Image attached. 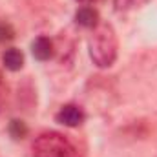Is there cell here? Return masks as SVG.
<instances>
[{"instance_id":"1","label":"cell","mask_w":157,"mask_h":157,"mask_svg":"<svg viewBox=\"0 0 157 157\" xmlns=\"http://www.w3.org/2000/svg\"><path fill=\"white\" fill-rule=\"evenodd\" d=\"M88 55L91 62L101 70H108L115 64L119 55V40L110 22H101L95 29H91L88 37Z\"/></svg>"},{"instance_id":"5","label":"cell","mask_w":157,"mask_h":157,"mask_svg":"<svg viewBox=\"0 0 157 157\" xmlns=\"http://www.w3.org/2000/svg\"><path fill=\"white\" fill-rule=\"evenodd\" d=\"M75 24L84 28V29H95L99 24H101V18H99V11L86 4V6H80L77 11H75Z\"/></svg>"},{"instance_id":"9","label":"cell","mask_w":157,"mask_h":157,"mask_svg":"<svg viewBox=\"0 0 157 157\" xmlns=\"http://www.w3.org/2000/svg\"><path fill=\"white\" fill-rule=\"evenodd\" d=\"M15 39V28L9 22H0V44Z\"/></svg>"},{"instance_id":"8","label":"cell","mask_w":157,"mask_h":157,"mask_svg":"<svg viewBox=\"0 0 157 157\" xmlns=\"http://www.w3.org/2000/svg\"><path fill=\"white\" fill-rule=\"evenodd\" d=\"M148 2L150 0H113V7L117 13H126V11H133L146 6Z\"/></svg>"},{"instance_id":"3","label":"cell","mask_w":157,"mask_h":157,"mask_svg":"<svg viewBox=\"0 0 157 157\" xmlns=\"http://www.w3.org/2000/svg\"><path fill=\"white\" fill-rule=\"evenodd\" d=\"M55 121L66 128H78L86 121V112L78 104L70 102V104H64L59 108V112L55 113Z\"/></svg>"},{"instance_id":"7","label":"cell","mask_w":157,"mask_h":157,"mask_svg":"<svg viewBox=\"0 0 157 157\" xmlns=\"http://www.w3.org/2000/svg\"><path fill=\"white\" fill-rule=\"evenodd\" d=\"M7 133L15 141H20V139H24L29 133V128H28V124L22 119H11L9 124H7Z\"/></svg>"},{"instance_id":"11","label":"cell","mask_w":157,"mask_h":157,"mask_svg":"<svg viewBox=\"0 0 157 157\" xmlns=\"http://www.w3.org/2000/svg\"><path fill=\"white\" fill-rule=\"evenodd\" d=\"M78 4H82V6H86V4H91L93 0H77Z\"/></svg>"},{"instance_id":"6","label":"cell","mask_w":157,"mask_h":157,"mask_svg":"<svg viewBox=\"0 0 157 157\" xmlns=\"http://www.w3.org/2000/svg\"><path fill=\"white\" fill-rule=\"evenodd\" d=\"M2 64L9 71H20L24 68V53L18 48H7L2 55Z\"/></svg>"},{"instance_id":"2","label":"cell","mask_w":157,"mask_h":157,"mask_svg":"<svg viewBox=\"0 0 157 157\" xmlns=\"http://www.w3.org/2000/svg\"><path fill=\"white\" fill-rule=\"evenodd\" d=\"M33 157H80L75 146L59 132H44L31 144Z\"/></svg>"},{"instance_id":"4","label":"cell","mask_w":157,"mask_h":157,"mask_svg":"<svg viewBox=\"0 0 157 157\" xmlns=\"http://www.w3.org/2000/svg\"><path fill=\"white\" fill-rule=\"evenodd\" d=\"M31 55L39 62H48L55 55V42L46 35H40L31 42Z\"/></svg>"},{"instance_id":"10","label":"cell","mask_w":157,"mask_h":157,"mask_svg":"<svg viewBox=\"0 0 157 157\" xmlns=\"http://www.w3.org/2000/svg\"><path fill=\"white\" fill-rule=\"evenodd\" d=\"M2 99H4V80H2V71H0V110H2Z\"/></svg>"}]
</instances>
